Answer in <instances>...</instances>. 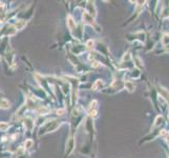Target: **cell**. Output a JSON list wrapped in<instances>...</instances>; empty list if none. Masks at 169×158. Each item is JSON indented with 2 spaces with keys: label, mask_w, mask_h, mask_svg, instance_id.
<instances>
[{
  "label": "cell",
  "mask_w": 169,
  "mask_h": 158,
  "mask_svg": "<svg viewBox=\"0 0 169 158\" xmlns=\"http://www.w3.org/2000/svg\"><path fill=\"white\" fill-rule=\"evenodd\" d=\"M164 122V118L162 115H159V116H157L156 120H154V125H153V128H158L159 125H161L162 123Z\"/></svg>",
  "instance_id": "obj_1"
},
{
  "label": "cell",
  "mask_w": 169,
  "mask_h": 158,
  "mask_svg": "<svg viewBox=\"0 0 169 158\" xmlns=\"http://www.w3.org/2000/svg\"><path fill=\"white\" fill-rule=\"evenodd\" d=\"M162 18H168L169 17V6H165L161 12Z\"/></svg>",
  "instance_id": "obj_2"
},
{
  "label": "cell",
  "mask_w": 169,
  "mask_h": 158,
  "mask_svg": "<svg viewBox=\"0 0 169 158\" xmlns=\"http://www.w3.org/2000/svg\"><path fill=\"white\" fill-rule=\"evenodd\" d=\"M162 45H163V47H168L169 45V34H164L163 35Z\"/></svg>",
  "instance_id": "obj_3"
},
{
  "label": "cell",
  "mask_w": 169,
  "mask_h": 158,
  "mask_svg": "<svg viewBox=\"0 0 169 158\" xmlns=\"http://www.w3.org/2000/svg\"><path fill=\"white\" fill-rule=\"evenodd\" d=\"M125 88L128 90L129 92H134V89H136V86L131 81H126L125 82Z\"/></svg>",
  "instance_id": "obj_4"
},
{
  "label": "cell",
  "mask_w": 169,
  "mask_h": 158,
  "mask_svg": "<svg viewBox=\"0 0 169 158\" xmlns=\"http://www.w3.org/2000/svg\"><path fill=\"white\" fill-rule=\"evenodd\" d=\"M67 24H68L69 30H74L75 26H76V23L74 22V19H73L71 17H68L67 18Z\"/></svg>",
  "instance_id": "obj_5"
},
{
  "label": "cell",
  "mask_w": 169,
  "mask_h": 158,
  "mask_svg": "<svg viewBox=\"0 0 169 158\" xmlns=\"http://www.w3.org/2000/svg\"><path fill=\"white\" fill-rule=\"evenodd\" d=\"M0 106L3 109H8L10 108V102L6 99H1L0 100Z\"/></svg>",
  "instance_id": "obj_6"
},
{
  "label": "cell",
  "mask_w": 169,
  "mask_h": 158,
  "mask_svg": "<svg viewBox=\"0 0 169 158\" xmlns=\"http://www.w3.org/2000/svg\"><path fill=\"white\" fill-rule=\"evenodd\" d=\"M25 25V21H23V20H20V21H17L16 24H15V26H16L17 30H21L23 26Z\"/></svg>",
  "instance_id": "obj_7"
},
{
  "label": "cell",
  "mask_w": 169,
  "mask_h": 158,
  "mask_svg": "<svg viewBox=\"0 0 169 158\" xmlns=\"http://www.w3.org/2000/svg\"><path fill=\"white\" fill-rule=\"evenodd\" d=\"M83 17H84V19L86 20V22H88V23H90V24H94V18L93 17H90L89 15H87V14H84L83 15Z\"/></svg>",
  "instance_id": "obj_8"
},
{
  "label": "cell",
  "mask_w": 169,
  "mask_h": 158,
  "mask_svg": "<svg viewBox=\"0 0 169 158\" xmlns=\"http://www.w3.org/2000/svg\"><path fill=\"white\" fill-rule=\"evenodd\" d=\"M102 84H103V82L101 80H97L94 84V90H98V86H102Z\"/></svg>",
  "instance_id": "obj_9"
},
{
  "label": "cell",
  "mask_w": 169,
  "mask_h": 158,
  "mask_svg": "<svg viewBox=\"0 0 169 158\" xmlns=\"http://www.w3.org/2000/svg\"><path fill=\"white\" fill-rule=\"evenodd\" d=\"M8 128V125H6V123H0V130H6V129Z\"/></svg>",
  "instance_id": "obj_10"
},
{
  "label": "cell",
  "mask_w": 169,
  "mask_h": 158,
  "mask_svg": "<svg viewBox=\"0 0 169 158\" xmlns=\"http://www.w3.org/2000/svg\"><path fill=\"white\" fill-rule=\"evenodd\" d=\"M86 45H87V47H89V49H91V47H94V41H93V40H88L87 43H86Z\"/></svg>",
  "instance_id": "obj_11"
},
{
  "label": "cell",
  "mask_w": 169,
  "mask_h": 158,
  "mask_svg": "<svg viewBox=\"0 0 169 158\" xmlns=\"http://www.w3.org/2000/svg\"><path fill=\"white\" fill-rule=\"evenodd\" d=\"M32 144H33V141H32V140H27V141L25 142V148H30L32 147Z\"/></svg>",
  "instance_id": "obj_12"
},
{
  "label": "cell",
  "mask_w": 169,
  "mask_h": 158,
  "mask_svg": "<svg viewBox=\"0 0 169 158\" xmlns=\"http://www.w3.org/2000/svg\"><path fill=\"white\" fill-rule=\"evenodd\" d=\"M48 111V110H47V109H45V108H40L39 109V112H40V113H46V112Z\"/></svg>",
  "instance_id": "obj_13"
},
{
  "label": "cell",
  "mask_w": 169,
  "mask_h": 158,
  "mask_svg": "<svg viewBox=\"0 0 169 158\" xmlns=\"http://www.w3.org/2000/svg\"><path fill=\"white\" fill-rule=\"evenodd\" d=\"M63 113H64V110H63V109H61V110H58V111H57L58 115H62Z\"/></svg>",
  "instance_id": "obj_14"
}]
</instances>
